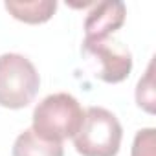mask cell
<instances>
[{"label":"cell","mask_w":156,"mask_h":156,"mask_svg":"<svg viewBox=\"0 0 156 156\" xmlns=\"http://www.w3.org/2000/svg\"><path fill=\"white\" fill-rule=\"evenodd\" d=\"M85 119V112L72 94L57 92L46 96L33 110L31 129L37 136L62 143L66 138H73L79 132Z\"/></svg>","instance_id":"1"},{"label":"cell","mask_w":156,"mask_h":156,"mask_svg":"<svg viewBox=\"0 0 156 156\" xmlns=\"http://www.w3.org/2000/svg\"><path fill=\"white\" fill-rule=\"evenodd\" d=\"M121 138L119 119L103 107H90L85 112L79 132L73 136V147L81 156H116Z\"/></svg>","instance_id":"2"},{"label":"cell","mask_w":156,"mask_h":156,"mask_svg":"<svg viewBox=\"0 0 156 156\" xmlns=\"http://www.w3.org/2000/svg\"><path fill=\"white\" fill-rule=\"evenodd\" d=\"M41 77L33 62L20 53L0 55V107L24 108L37 96Z\"/></svg>","instance_id":"3"},{"label":"cell","mask_w":156,"mask_h":156,"mask_svg":"<svg viewBox=\"0 0 156 156\" xmlns=\"http://www.w3.org/2000/svg\"><path fill=\"white\" fill-rule=\"evenodd\" d=\"M83 51L90 61L92 72L105 83H121L130 75L132 55L123 42L103 41H83Z\"/></svg>","instance_id":"4"},{"label":"cell","mask_w":156,"mask_h":156,"mask_svg":"<svg viewBox=\"0 0 156 156\" xmlns=\"http://www.w3.org/2000/svg\"><path fill=\"white\" fill-rule=\"evenodd\" d=\"M127 8L123 2H99L85 20V41H103L118 31L125 22Z\"/></svg>","instance_id":"5"},{"label":"cell","mask_w":156,"mask_h":156,"mask_svg":"<svg viewBox=\"0 0 156 156\" xmlns=\"http://www.w3.org/2000/svg\"><path fill=\"white\" fill-rule=\"evenodd\" d=\"M13 156H64L62 143L48 141L33 132V129H26L20 132L13 143Z\"/></svg>","instance_id":"6"},{"label":"cell","mask_w":156,"mask_h":156,"mask_svg":"<svg viewBox=\"0 0 156 156\" xmlns=\"http://www.w3.org/2000/svg\"><path fill=\"white\" fill-rule=\"evenodd\" d=\"M6 9L20 22L42 24L51 19L57 9L55 0H31V2H6Z\"/></svg>","instance_id":"7"},{"label":"cell","mask_w":156,"mask_h":156,"mask_svg":"<svg viewBox=\"0 0 156 156\" xmlns=\"http://www.w3.org/2000/svg\"><path fill=\"white\" fill-rule=\"evenodd\" d=\"M154 62H149V68L145 75L138 81L136 87V103L140 108H143L149 114H154V103H156V90H154V73H152Z\"/></svg>","instance_id":"8"},{"label":"cell","mask_w":156,"mask_h":156,"mask_svg":"<svg viewBox=\"0 0 156 156\" xmlns=\"http://www.w3.org/2000/svg\"><path fill=\"white\" fill-rule=\"evenodd\" d=\"M130 156H156V130L154 129H141L136 132Z\"/></svg>","instance_id":"9"}]
</instances>
